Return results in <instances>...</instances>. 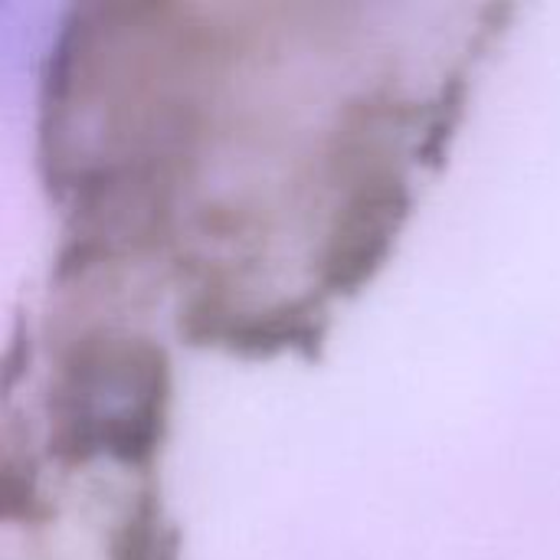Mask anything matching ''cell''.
<instances>
[{
    "instance_id": "cell-1",
    "label": "cell",
    "mask_w": 560,
    "mask_h": 560,
    "mask_svg": "<svg viewBox=\"0 0 560 560\" xmlns=\"http://www.w3.org/2000/svg\"><path fill=\"white\" fill-rule=\"evenodd\" d=\"M249 49L253 30L203 3H72L36 95V171L62 217H184Z\"/></svg>"
},
{
    "instance_id": "cell-2",
    "label": "cell",
    "mask_w": 560,
    "mask_h": 560,
    "mask_svg": "<svg viewBox=\"0 0 560 560\" xmlns=\"http://www.w3.org/2000/svg\"><path fill=\"white\" fill-rule=\"evenodd\" d=\"M430 95L377 82L338 102L305 184L318 220L308 246V289L325 302L364 292L390 262L413 213V167Z\"/></svg>"
},
{
    "instance_id": "cell-3",
    "label": "cell",
    "mask_w": 560,
    "mask_h": 560,
    "mask_svg": "<svg viewBox=\"0 0 560 560\" xmlns=\"http://www.w3.org/2000/svg\"><path fill=\"white\" fill-rule=\"evenodd\" d=\"M174 413V361L138 328L85 322L52 354L43 387V450L62 469L112 463L151 476Z\"/></svg>"
},
{
    "instance_id": "cell-4",
    "label": "cell",
    "mask_w": 560,
    "mask_h": 560,
    "mask_svg": "<svg viewBox=\"0 0 560 560\" xmlns=\"http://www.w3.org/2000/svg\"><path fill=\"white\" fill-rule=\"evenodd\" d=\"M331 302L318 292L256 295L243 282H194L177 302V335L207 351L243 361H272L282 354L318 358L328 328Z\"/></svg>"
},
{
    "instance_id": "cell-5",
    "label": "cell",
    "mask_w": 560,
    "mask_h": 560,
    "mask_svg": "<svg viewBox=\"0 0 560 560\" xmlns=\"http://www.w3.org/2000/svg\"><path fill=\"white\" fill-rule=\"evenodd\" d=\"M108 560H184L180 528L171 522L158 489L144 479L108 525Z\"/></svg>"
},
{
    "instance_id": "cell-6",
    "label": "cell",
    "mask_w": 560,
    "mask_h": 560,
    "mask_svg": "<svg viewBox=\"0 0 560 560\" xmlns=\"http://www.w3.org/2000/svg\"><path fill=\"white\" fill-rule=\"evenodd\" d=\"M3 463H0V515L7 525L39 528L52 509L39 489V466L30 450H16L13 436H3Z\"/></svg>"
}]
</instances>
